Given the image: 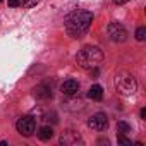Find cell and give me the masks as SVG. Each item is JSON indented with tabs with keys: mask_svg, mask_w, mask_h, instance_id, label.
I'll return each instance as SVG.
<instances>
[{
	"mask_svg": "<svg viewBox=\"0 0 146 146\" xmlns=\"http://www.w3.org/2000/svg\"><path fill=\"white\" fill-rule=\"evenodd\" d=\"M91 23H93V14L91 12H88V11H76V12H72L67 17L65 31L72 38H79L90 29Z\"/></svg>",
	"mask_w": 146,
	"mask_h": 146,
	"instance_id": "1",
	"label": "cell"
},
{
	"mask_svg": "<svg viewBox=\"0 0 146 146\" xmlns=\"http://www.w3.org/2000/svg\"><path fill=\"white\" fill-rule=\"evenodd\" d=\"M102 60H103V52L98 46H84L76 55V62L83 69H95Z\"/></svg>",
	"mask_w": 146,
	"mask_h": 146,
	"instance_id": "2",
	"label": "cell"
},
{
	"mask_svg": "<svg viewBox=\"0 0 146 146\" xmlns=\"http://www.w3.org/2000/svg\"><path fill=\"white\" fill-rule=\"evenodd\" d=\"M115 88H117V91H119L122 96H131V95L136 93L137 83H136L134 76L125 74V72H124V74H119V76L115 78Z\"/></svg>",
	"mask_w": 146,
	"mask_h": 146,
	"instance_id": "3",
	"label": "cell"
},
{
	"mask_svg": "<svg viewBox=\"0 0 146 146\" xmlns=\"http://www.w3.org/2000/svg\"><path fill=\"white\" fill-rule=\"evenodd\" d=\"M107 33H108L110 40L115 41V43H122V41L127 40V29L120 23H110L107 26Z\"/></svg>",
	"mask_w": 146,
	"mask_h": 146,
	"instance_id": "4",
	"label": "cell"
},
{
	"mask_svg": "<svg viewBox=\"0 0 146 146\" xmlns=\"http://www.w3.org/2000/svg\"><path fill=\"white\" fill-rule=\"evenodd\" d=\"M16 129H17L19 134H23V136L28 137V136H31V134L35 132V129H36V120H35L31 115H24V117H21V119L17 120Z\"/></svg>",
	"mask_w": 146,
	"mask_h": 146,
	"instance_id": "5",
	"label": "cell"
},
{
	"mask_svg": "<svg viewBox=\"0 0 146 146\" xmlns=\"http://www.w3.org/2000/svg\"><path fill=\"white\" fill-rule=\"evenodd\" d=\"M88 125L93 131H105L108 127V117L103 112H98V113L91 115V119L88 120Z\"/></svg>",
	"mask_w": 146,
	"mask_h": 146,
	"instance_id": "6",
	"label": "cell"
},
{
	"mask_svg": "<svg viewBox=\"0 0 146 146\" xmlns=\"http://www.w3.org/2000/svg\"><path fill=\"white\" fill-rule=\"evenodd\" d=\"M78 143H83V139L74 131H67L60 136V144H64V146H76Z\"/></svg>",
	"mask_w": 146,
	"mask_h": 146,
	"instance_id": "7",
	"label": "cell"
},
{
	"mask_svg": "<svg viewBox=\"0 0 146 146\" xmlns=\"http://www.w3.org/2000/svg\"><path fill=\"white\" fill-rule=\"evenodd\" d=\"M62 93L64 95H67V96H72V95H76L78 91H79V83L78 81H74V79H67V81H64V84H62Z\"/></svg>",
	"mask_w": 146,
	"mask_h": 146,
	"instance_id": "8",
	"label": "cell"
},
{
	"mask_svg": "<svg viewBox=\"0 0 146 146\" xmlns=\"http://www.w3.org/2000/svg\"><path fill=\"white\" fill-rule=\"evenodd\" d=\"M35 96L41 98V100H48V98H52V88L43 83V84H40V86L35 88Z\"/></svg>",
	"mask_w": 146,
	"mask_h": 146,
	"instance_id": "9",
	"label": "cell"
},
{
	"mask_svg": "<svg viewBox=\"0 0 146 146\" xmlns=\"http://www.w3.org/2000/svg\"><path fill=\"white\" fill-rule=\"evenodd\" d=\"M102 96H103V88H102L100 84H95V86H91V88H90V91H88V98L100 102V100H102Z\"/></svg>",
	"mask_w": 146,
	"mask_h": 146,
	"instance_id": "10",
	"label": "cell"
},
{
	"mask_svg": "<svg viewBox=\"0 0 146 146\" xmlns=\"http://www.w3.org/2000/svg\"><path fill=\"white\" fill-rule=\"evenodd\" d=\"M38 137H40L41 141H48V139H52V137H53V129H52L50 125H43V127H40V129H38Z\"/></svg>",
	"mask_w": 146,
	"mask_h": 146,
	"instance_id": "11",
	"label": "cell"
},
{
	"mask_svg": "<svg viewBox=\"0 0 146 146\" xmlns=\"http://www.w3.org/2000/svg\"><path fill=\"white\" fill-rule=\"evenodd\" d=\"M117 131H119V134H127V132H131V125L125 120H119L117 122Z\"/></svg>",
	"mask_w": 146,
	"mask_h": 146,
	"instance_id": "12",
	"label": "cell"
},
{
	"mask_svg": "<svg viewBox=\"0 0 146 146\" xmlns=\"http://www.w3.org/2000/svg\"><path fill=\"white\" fill-rule=\"evenodd\" d=\"M144 38H146V28H144V26H141V28H137V29H136V40L143 41Z\"/></svg>",
	"mask_w": 146,
	"mask_h": 146,
	"instance_id": "13",
	"label": "cell"
},
{
	"mask_svg": "<svg viewBox=\"0 0 146 146\" xmlns=\"http://www.w3.org/2000/svg\"><path fill=\"white\" fill-rule=\"evenodd\" d=\"M117 141H119L120 144H127V146H131V144H132V141H131V139H127V137H125V134H119V136H117Z\"/></svg>",
	"mask_w": 146,
	"mask_h": 146,
	"instance_id": "14",
	"label": "cell"
},
{
	"mask_svg": "<svg viewBox=\"0 0 146 146\" xmlns=\"http://www.w3.org/2000/svg\"><path fill=\"white\" fill-rule=\"evenodd\" d=\"M36 4H38V0H21V5H24V7H28V9L35 7Z\"/></svg>",
	"mask_w": 146,
	"mask_h": 146,
	"instance_id": "15",
	"label": "cell"
},
{
	"mask_svg": "<svg viewBox=\"0 0 146 146\" xmlns=\"http://www.w3.org/2000/svg\"><path fill=\"white\" fill-rule=\"evenodd\" d=\"M9 7H19L21 5V0H9Z\"/></svg>",
	"mask_w": 146,
	"mask_h": 146,
	"instance_id": "16",
	"label": "cell"
},
{
	"mask_svg": "<svg viewBox=\"0 0 146 146\" xmlns=\"http://www.w3.org/2000/svg\"><path fill=\"white\" fill-rule=\"evenodd\" d=\"M113 2L117 4V5H124V4H127L129 0H113Z\"/></svg>",
	"mask_w": 146,
	"mask_h": 146,
	"instance_id": "17",
	"label": "cell"
},
{
	"mask_svg": "<svg viewBox=\"0 0 146 146\" xmlns=\"http://www.w3.org/2000/svg\"><path fill=\"white\" fill-rule=\"evenodd\" d=\"M139 115H141V119H146V108H141V113Z\"/></svg>",
	"mask_w": 146,
	"mask_h": 146,
	"instance_id": "18",
	"label": "cell"
},
{
	"mask_svg": "<svg viewBox=\"0 0 146 146\" xmlns=\"http://www.w3.org/2000/svg\"><path fill=\"white\" fill-rule=\"evenodd\" d=\"M0 2H2V0H0Z\"/></svg>",
	"mask_w": 146,
	"mask_h": 146,
	"instance_id": "19",
	"label": "cell"
}]
</instances>
